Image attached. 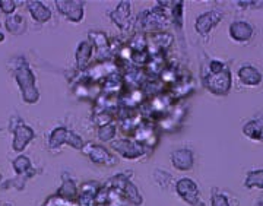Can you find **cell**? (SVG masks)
<instances>
[{
	"instance_id": "2",
	"label": "cell",
	"mask_w": 263,
	"mask_h": 206,
	"mask_svg": "<svg viewBox=\"0 0 263 206\" xmlns=\"http://www.w3.org/2000/svg\"><path fill=\"white\" fill-rule=\"evenodd\" d=\"M203 85L208 91L214 95H219V97L227 95L233 85V78H231L230 69L227 67L226 70H222L221 73H216V75H212V73L206 75L203 78Z\"/></svg>"
},
{
	"instance_id": "16",
	"label": "cell",
	"mask_w": 263,
	"mask_h": 206,
	"mask_svg": "<svg viewBox=\"0 0 263 206\" xmlns=\"http://www.w3.org/2000/svg\"><path fill=\"white\" fill-rule=\"evenodd\" d=\"M5 27L13 35H21L27 31V21L22 15H10L5 21Z\"/></svg>"
},
{
	"instance_id": "18",
	"label": "cell",
	"mask_w": 263,
	"mask_h": 206,
	"mask_svg": "<svg viewBox=\"0 0 263 206\" xmlns=\"http://www.w3.org/2000/svg\"><path fill=\"white\" fill-rule=\"evenodd\" d=\"M91 54H92V46L89 41H82L79 46H78V50H76V63L81 69H84L85 66L88 65L89 59H91Z\"/></svg>"
},
{
	"instance_id": "25",
	"label": "cell",
	"mask_w": 263,
	"mask_h": 206,
	"mask_svg": "<svg viewBox=\"0 0 263 206\" xmlns=\"http://www.w3.org/2000/svg\"><path fill=\"white\" fill-rule=\"evenodd\" d=\"M18 8V2H13V0H0V9L3 13L6 15H12L15 9Z\"/></svg>"
},
{
	"instance_id": "22",
	"label": "cell",
	"mask_w": 263,
	"mask_h": 206,
	"mask_svg": "<svg viewBox=\"0 0 263 206\" xmlns=\"http://www.w3.org/2000/svg\"><path fill=\"white\" fill-rule=\"evenodd\" d=\"M114 136H116V127H114L113 124L105 123V124H101L98 127V138H100V141L111 142L114 139Z\"/></svg>"
},
{
	"instance_id": "14",
	"label": "cell",
	"mask_w": 263,
	"mask_h": 206,
	"mask_svg": "<svg viewBox=\"0 0 263 206\" xmlns=\"http://www.w3.org/2000/svg\"><path fill=\"white\" fill-rule=\"evenodd\" d=\"M27 8H28L29 13L34 18V21H37L40 24H44V22H47V21L51 19V10L48 9L43 2H37V0L28 2Z\"/></svg>"
},
{
	"instance_id": "13",
	"label": "cell",
	"mask_w": 263,
	"mask_h": 206,
	"mask_svg": "<svg viewBox=\"0 0 263 206\" xmlns=\"http://www.w3.org/2000/svg\"><path fill=\"white\" fill-rule=\"evenodd\" d=\"M110 16L119 28H126L130 21V3L129 2L119 3L116 10L110 13Z\"/></svg>"
},
{
	"instance_id": "5",
	"label": "cell",
	"mask_w": 263,
	"mask_h": 206,
	"mask_svg": "<svg viewBox=\"0 0 263 206\" xmlns=\"http://www.w3.org/2000/svg\"><path fill=\"white\" fill-rule=\"evenodd\" d=\"M85 155L91 159L94 164L98 165H107V167H111L117 164V158L114 157L113 154L107 148H104L103 145H95V143H88L85 145L84 149H82Z\"/></svg>"
},
{
	"instance_id": "10",
	"label": "cell",
	"mask_w": 263,
	"mask_h": 206,
	"mask_svg": "<svg viewBox=\"0 0 263 206\" xmlns=\"http://www.w3.org/2000/svg\"><path fill=\"white\" fill-rule=\"evenodd\" d=\"M170 158H171L173 167L179 171H190L193 168V164H195L193 151L189 149V148H180V149L173 151Z\"/></svg>"
},
{
	"instance_id": "6",
	"label": "cell",
	"mask_w": 263,
	"mask_h": 206,
	"mask_svg": "<svg viewBox=\"0 0 263 206\" xmlns=\"http://www.w3.org/2000/svg\"><path fill=\"white\" fill-rule=\"evenodd\" d=\"M111 149L116 151L120 157L126 159H138L145 154V146L138 142L129 139H120L111 143Z\"/></svg>"
},
{
	"instance_id": "20",
	"label": "cell",
	"mask_w": 263,
	"mask_h": 206,
	"mask_svg": "<svg viewBox=\"0 0 263 206\" xmlns=\"http://www.w3.org/2000/svg\"><path fill=\"white\" fill-rule=\"evenodd\" d=\"M57 196L62 197V199H65V200H73L76 196H78V189H76V184L73 180H65L63 183H62V186L59 188L57 190Z\"/></svg>"
},
{
	"instance_id": "26",
	"label": "cell",
	"mask_w": 263,
	"mask_h": 206,
	"mask_svg": "<svg viewBox=\"0 0 263 206\" xmlns=\"http://www.w3.org/2000/svg\"><path fill=\"white\" fill-rule=\"evenodd\" d=\"M227 66L222 63V62H219V60H212L211 63H209V73H212V75H216V73H221L222 70H226Z\"/></svg>"
},
{
	"instance_id": "29",
	"label": "cell",
	"mask_w": 263,
	"mask_h": 206,
	"mask_svg": "<svg viewBox=\"0 0 263 206\" xmlns=\"http://www.w3.org/2000/svg\"><path fill=\"white\" fill-rule=\"evenodd\" d=\"M0 183H2V176H0Z\"/></svg>"
},
{
	"instance_id": "8",
	"label": "cell",
	"mask_w": 263,
	"mask_h": 206,
	"mask_svg": "<svg viewBox=\"0 0 263 206\" xmlns=\"http://www.w3.org/2000/svg\"><path fill=\"white\" fill-rule=\"evenodd\" d=\"M57 10L70 22H81L84 19L85 3L84 2H69V0H57Z\"/></svg>"
},
{
	"instance_id": "23",
	"label": "cell",
	"mask_w": 263,
	"mask_h": 206,
	"mask_svg": "<svg viewBox=\"0 0 263 206\" xmlns=\"http://www.w3.org/2000/svg\"><path fill=\"white\" fill-rule=\"evenodd\" d=\"M89 37L94 40V44L97 46V48L103 50V48L108 47V38L101 31H91Z\"/></svg>"
},
{
	"instance_id": "12",
	"label": "cell",
	"mask_w": 263,
	"mask_h": 206,
	"mask_svg": "<svg viewBox=\"0 0 263 206\" xmlns=\"http://www.w3.org/2000/svg\"><path fill=\"white\" fill-rule=\"evenodd\" d=\"M238 79L246 86H257L262 84L263 76L254 66L245 65L238 69Z\"/></svg>"
},
{
	"instance_id": "4",
	"label": "cell",
	"mask_w": 263,
	"mask_h": 206,
	"mask_svg": "<svg viewBox=\"0 0 263 206\" xmlns=\"http://www.w3.org/2000/svg\"><path fill=\"white\" fill-rule=\"evenodd\" d=\"M176 192L187 205L190 206H205L203 200L200 199L199 188H197L196 181L189 177L180 178L176 183Z\"/></svg>"
},
{
	"instance_id": "15",
	"label": "cell",
	"mask_w": 263,
	"mask_h": 206,
	"mask_svg": "<svg viewBox=\"0 0 263 206\" xmlns=\"http://www.w3.org/2000/svg\"><path fill=\"white\" fill-rule=\"evenodd\" d=\"M246 138L253 141H263V119H254L243 126Z\"/></svg>"
},
{
	"instance_id": "1",
	"label": "cell",
	"mask_w": 263,
	"mask_h": 206,
	"mask_svg": "<svg viewBox=\"0 0 263 206\" xmlns=\"http://www.w3.org/2000/svg\"><path fill=\"white\" fill-rule=\"evenodd\" d=\"M15 81L18 84L24 101L28 104H35L40 100V92L35 86V75L31 70L28 62L21 59V63L15 66Z\"/></svg>"
},
{
	"instance_id": "27",
	"label": "cell",
	"mask_w": 263,
	"mask_h": 206,
	"mask_svg": "<svg viewBox=\"0 0 263 206\" xmlns=\"http://www.w3.org/2000/svg\"><path fill=\"white\" fill-rule=\"evenodd\" d=\"M160 18H162V16H158V19H157V21H160ZM148 21H149V22H152V24L155 22L154 16H149V18H148ZM155 28H158V24H155ZM151 29H154V25H151Z\"/></svg>"
},
{
	"instance_id": "9",
	"label": "cell",
	"mask_w": 263,
	"mask_h": 206,
	"mask_svg": "<svg viewBox=\"0 0 263 206\" xmlns=\"http://www.w3.org/2000/svg\"><path fill=\"white\" fill-rule=\"evenodd\" d=\"M34 136H35V133L28 124H25L24 122H19L15 126V130H13L12 149L16 151V152H22L31 143V141L34 139Z\"/></svg>"
},
{
	"instance_id": "28",
	"label": "cell",
	"mask_w": 263,
	"mask_h": 206,
	"mask_svg": "<svg viewBox=\"0 0 263 206\" xmlns=\"http://www.w3.org/2000/svg\"><path fill=\"white\" fill-rule=\"evenodd\" d=\"M3 40H5V35H3V34H0V43H2Z\"/></svg>"
},
{
	"instance_id": "3",
	"label": "cell",
	"mask_w": 263,
	"mask_h": 206,
	"mask_svg": "<svg viewBox=\"0 0 263 206\" xmlns=\"http://www.w3.org/2000/svg\"><path fill=\"white\" fill-rule=\"evenodd\" d=\"M65 143H67L69 146H72V148L79 151L84 149L85 146L84 141H82V138L79 135L67 130L66 127H56L54 130L50 133V136H48V146L54 149V148H60Z\"/></svg>"
},
{
	"instance_id": "19",
	"label": "cell",
	"mask_w": 263,
	"mask_h": 206,
	"mask_svg": "<svg viewBox=\"0 0 263 206\" xmlns=\"http://www.w3.org/2000/svg\"><path fill=\"white\" fill-rule=\"evenodd\" d=\"M243 184H245L246 189H259V190H263V168L249 171L246 174Z\"/></svg>"
},
{
	"instance_id": "24",
	"label": "cell",
	"mask_w": 263,
	"mask_h": 206,
	"mask_svg": "<svg viewBox=\"0 0 263 206\" xmlns=\"http://www.w3.org/2000/svg\"><path fill=\"white\" fill-rule=\"evenodd\" d=\"M211 206H231L230 203V199L227 195L218 192V190H212V195H211Z\"/></svg>"
},
{
	"instance_id": "7",
	"label": "cell",
	"mask_w": 263,
	"mask_h": 206,
	"mask_svg": "<svg viewBox=\"0 0 263 206\" xmlns=\"http://www.w3.org/2000/svg\"><path fill=\"white\" fill-rule=\"evenodd\" d=\"M222 16H224L222 12L218 9L208 10L205 13L199 15L196 19V22H195V29H196V32L199 35H208V34L221 22Z\"/></svg>"
},
{
	"instance_id": "21",
	"label": "cell",
	"mask_w": 263,
	"mask_h": 206,
	"mask_svg": "<svg viewBox=\"0 0 263 206\" xmlns=\"http://www.w3.org/2000/svg\"><path fill=\"white\" fill-rule=\"evenodd\" d=\"M13 170L18 176H27L29 171L32 170V165H31V159L25 155H19L18 158L13 161ZM28 178V176H27Z\"/></svg>"
},
{
	"instance_id": "17",
	"label": "cell",
	"mask_w": 263,
	"mask_h": 206,
	"mask_svg": "<svg viewBox=\"0 0 263 206\" xmlns=\"http://www.w3.org/2000/svg\"><path fill=\"white\" fill-rule=\"evenodd\" d=\"M120 192H122L123 195H124V197L130 202L132 205L135 206H141L142 202H143V197H142V195L139 193V190H138V188L132 183L130 180H127L124 184H123V188L120 189Z\"/></svg>"
},
{
	"instance_id": "11",
	"label": "cell",
	"mask_w": 263,
	"mask_h": 206,
	"mask_svg": "<svg viewBox=\"0 0 263 206\" xmlns=\"http://www.w3.org/2000/svg\"><path fill=\"white\" fill-rule=\"evenodd\" d=\"M230 37L237 43H247L253 35V27L246 21H235L228 28Z\"/></svg>"
}]
</instances>
